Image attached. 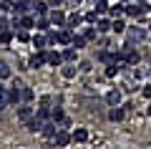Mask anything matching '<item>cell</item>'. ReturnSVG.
Returning a JSON list of instances; mask_svg holds the SVG:
<instances>
[{"mask_svg":"<svg viewBox=\"0 0 151 149\" xmlns=\"http://www.w3.org/2000/svg\"><path fill=\"white\" fill-rule=\"evenodd\" d=\"M126 13H129L131 18H141L144 13H149V3H146V0H136V3H129V5H126Z\"/></svg>","mask_w":151,"mask_h":149,"instance_id":"6da1fadb","label":"cell"},{"mask_svg":"<svg viewBox=\"0 0 151 149\" xmlns=\"http://www.w3.org/2000/svg\"><path fill=\"white\" fill-rule=\"evenodd\" d=\"M53 142H55V147H68V144L73 142V134H68L63 126H60V129H58V134L53 137Z\"/></svg>","mask_w":151,"mask_h":149,"instance_id":"7a4b0ae2","label":"cell"},{"mask_svg":"<svg viewBox=\"0 0 151 149\" xmlns=\"http://www.w3.org/2000/svg\"><path fill=\"white\" fill-rule=\"evenodd\" d=\"M58 121H53V119H50V121H43V129H40V134H43L45 139H53L55 134H58Z\"/></svg>","mask_w":151,"mask_h":149,"instance_id":"3957f363","label":"cell"},{"mask_svg":"<svg viewBox=\"0 0 151 149\" xmlns=\"http://www.w3.org/2000/svg\"><path fill=\"white\" fill-rule=\"evenodd\" d=\"M43 63H48V53H45V51H38L35 56H30V61H28V68H40Z\"/></svg>","mask_w":151,"mask_h":149,"instance_id":"277c9868","label":"cell"},{"mask_svg":"<svg viewBox=\"0 0 151 149\" xmlns=\"http://www.w3.org/2000/svg\"><path fill=\"white\" fill-rule=\"evenodd\" d=\"M126 36H129V43H139V41H144V38H146V31L131 25V28H126Z\"/></svg>","mask_w":151,"mask_h":149,"instance_id":"5b68a950","label":"cell"},{"mask_svg":"<svg viewBox=\"0 0 151 149\" xmlns=\"http://www.w3.org/2000/svg\"><path fill=\"white\" fill-rule=\"evenodd\" d=\"M48 20H50V25H65V23H68V18H65V13H60L58 8H55V10L48 13Z\"/></svg>","mask_w":151,"mask_h":149,"instance_id":"8992f818","label":"cell"},{"mask_svg":"<svg viewBox=\"0 0 151 149\" xmlns=\"http://www.w3.org/2000/svg\"><path fill=\"white\" fill-rule=\"evenodd\" d=\"M121 99H124V94H121L119 89H113V91L106 94V104L108 106H121Z\"/></svg>","mask_w":151,"mask_h":149,"instance_id":"52a82bcc","label":"cell"},{"mask_svg":"<svg viewBox=\"0 0 151 149\" xmlns=\"http://www.w3.org/2000/svg\"><path fill=\"white\" fill-rule=\"evenodd\" d=\"M58 43H60V46H70V43H73V28H63V31H58Z\"/></svg>","mask_w":151,"mask_h":149,"instance_id":"ba28073f","label":"cell"},{"mask_svg":"<svg viewBox=\"0 0 151 149\" xmlns=\"http://www.w3.org/2000/svg\"><path fill=\"white\" fill-rule=\"evenodd\" d=\"M33 3H35V0H18L15 3V13L18 15H25L28 10H33Z\"/></svg>","mask_w":151,"mask_h":149,"instance_id":"9c48e42d","label":"cell"},{"mask_svg":"<svg viewBox=\"0 0 151 149\" xmlns=\"http://www.w3.org/2000/svg\"><path fill=\"white\" fill-rule=\"evenodd\" d=\"M8 99H10V106H13V104H20L23 101V89H18V86L8 89Z\"/></svg>","mask_w":151,"mask_h":149,"instance_id":"30bf717a","label":"cell"},{"mask_svg":"<svg viewBox=\"0 0 151 149\" xmlns=\"http://www.w3.org/2000/svg\"><path fill=\"white\" fill-rule=\"evenodd\" d=\"M25 129L28 132H40V129H43V121L38 116H30V119H25Z\"/></svg>","mask_w":151,"mask_h":149,"instance_id":"8fae6325","label":"cell"},{"mask_svg":"<svg viewBox=\"0 0 151 149\" xmlns=\"http://www.w3.org/2000/svg\"><path fill=\"white\" fill-rule=\"evenodd\" d=\"M30 43L38 48V51H43V48L48 46V36H40V33H38V36H33V38H30Z\"/></svg>","mask_w":151,"mask_h":149,"instance_id":"7c38bea8","label":"cell"},{"mask_svg":"<svg viewBox=\"0 0 151 149\" xmlns=\"http://www.w3.org/2000/svg\"><path fill=\"white\" fill-rule=\"evenodd\" d=\"M111 25H113V18H111V20H108V18H98V23H96L98 33H108V31H111Z\"/></svg>","mask_w":151,"mask_h":149,"instance_id":"4fadbf2b","label":"cell"},{"mask_svg":"<svg viewBox=\"0 0 151 149\" xmlns=\"http://www.w3.org/2000/svg\"><path fill=\"white\" fill-rule=\"evenodd\" d=\"M48 5L50 3H40V0H35V3H33V13H38V15H48Z\"/></svg>","mask_w":151,"mask_h":149,"instance_id":"5bb4252c","label":"cell"},{"mask_svg":"<svg viewBox=\"0 0 151 149\" xmlns=\"http://www.w3.org/2000/svg\"><path fill=\"white\" fill-rule=\"evenodd\" d=\"M10 106V99H8V89L5 86H0V111H5Z\"/></svg>","mask_w":151,"mask_h":149,"instance_id":"9a60e30c","label":"cell"},{"mask_svg":"<svg viewBox=\"0 0 151 149\" xmlns=\"http://www.w3.org/2000/svg\"><path fill=\"white\" fill-rule=\"evenodd\" d=\"M76 56H78V48H76V46H68V48L63 51V61H68V63H73Z\"/></svg>","mask_w":151,"mask_h":149,"instance_id":"2e32d148","label":"cell"},{"mask_svg":"<svg viewBox=\"0 0 151 149\" xmlns=\"http://www.w3.org/2000/svg\"><path fill=\"white\" fill-rule=\"evenodd\" d=\"M124 116H126V111H124V109H119V106H113L111 111H108V119H111V121H121Z\"/></svg>","mask_w":151,"mask_h":149,"instance_id":"e0dca14e","label":"cell"},{"mask_svg":"<svg viewBox=\"0 0 151 149\" xmlns=\"http://www.w3.org/2000/svg\"><path fill=\"white\" fill-rule=\"evenodd\" d=\"M98 61H103V63H116L119 56H116V53H108V51H101V53H98Z\"/></svg>","mask_w":151,"mask_h":149,"instance_id":"ac0fdd59","label":"cell"},{"mask_svg":"<svg viewBox=\"0 0 151 149\" xmlns=\"http://www.w3.org/2000/svg\"><path fill=\"white\" fill-rule=\"evenodd\" d=\"M48 63H50V66H60V63H63V53L50 51V53H48Z\"/></svg>","mask_w":151,"mask_h":149,"instance_id":"d6986e66","label":"cell"},{"mask_svg":"<svg viewBox=\"0 0 151 149\" xmlns=\"http://www.w3.org/2000/svg\"><path fill=\"white\" fill-rule=\"evenodd\" d=\"M35 116L40 119V121H48V119H50V109H48V104H43V106L38 109V111H35Z\"/></svg>","mask_w":151,"mask_h":149,"instance_id":"ffe728a7","label":"cell"},{"mask_svg":"<svg viewBox=\"0 0 151 149\" xmlns=\"http://www.w3.org/2000/svg\"><path fill=\"white\" fill-rule=\"evenodd\" d=\"M73 142H78V144L88 142V132H86V129H76V132H73Z\"/></svg>","mask_w":151,"mask_h":149,"instance_id":"44dd1931","label":"cell"},{"mask_svg":"<svg viewBox=\"0 0 151 149\" xmlns=\"http://www.w3.org/2000/svg\"><path fill=\"white\" fill-rule=\"evenodd\" d=\"M126 28H129V25H126L121 18H113V25H111V31H113V33H126Z\"/></svg>","mask_w":151,"mask_h":149,"instance_id":"7402d4cb","label":"cell"},{"mask_svg":"<svg viewBox=\"0 0 151 149\" xmlns=\"http://www.w3.org/2000/svg\"><path fill=\"white\" fill-rule=\"evenodd\" d=\"M108 13H111V18H121V15L126 13V5H121V3H116V5H111V10H108Z\"/></svg>","mask_w":151,"mask_h":149,"instance_id":"603a6c76","label":"cell"},{"mask_svg":"<svg viewBox=\"0 0 151 149\" xmlns=\"http://www.w3.org/2000/svg\"><path fill=\"white\" fill-rule=\"evenodd\" d=\"M35 28H38V31H48V28H50L48 15H40V18H38V20H35Z\"/></svg>","mask_w":151,"mask_h":149,"instance_id":"cb8c5ba5","label":"cell"},{"mask_svg":"<svg viewBox=\"0 0 151 149\" xmlns=\"http://www.w3.org/2000/svg\"><path fill=\"white\" fill-rule=\"evenodd\" d=\"M50 119H53V121H63V119H65V114H63V109H60V106H55V109H50Z\"/></svg>","mask_w":151,"mask_h":149,"instance_id":"d4e9b609","label":"cell"},{"mask_svg":"<svg viewBox=\"0 0 151 149\" xmlns=\"http://www.w3.org/2000/svg\"><path fill=\"white\" fill-rule=\"evenodd\" d=\"M33 116V109L30 106H20L18 109V119H20V121H25V119H30Z\"/></svg>","mask_w":151,"mask_h":149,"instance_id":"484cf974","label":"cell"},{"mask_svg":"<svg viewBox=\"0 0 151 149\" xmlns=\"http://www.w3.org/2000/svg\"><path fill=\"white\" fill-rule=\"evenodd\" d=\"M20 28H28V31H33V28H35V20H33V18L25 13V15L20 18Z\"/></svg>","mask_w":151,"mask_h":149,"instance_id":"4316f807","label":"cell"},{"mask_svg":"<svg viewBox=\"0 0 151 149\" xmlns=\"http://www.w3.org/2000/svg\"><path fill=\"white\" fill-rule=\"evenodd\" d=\"M96 10H98V15H106L111 8H108V0H98L96 3Z\"/></svg>","mask_w":151,"mask_h":149,"instance_id":"83f0119b","label":"cell"},{"mask_svg":"<svg viewBox=\"0 0 151 149\" xmlns=\"http://www.w3.org/2000/svg\"><path fill=\"white\" fill-rule=\"evenodd\" d=\"M83 20H86V18H81V15H78V13H73V15L68 18V28H76V25H81Z\"/></svg>","mask_w":151,"mask_h":149,"instance_id":"f1b7e54d","label":"cell"},{"mask_svg":"<svg viewBox=\"0 0 151 149\" xmlns=\"http://www.w3.org/2000/svg\"><path fill=\"white\" fill-rule=\"evenodd\" d=\"M83 36H86L88 41H96V36H98V28H93L91 23H88V28H86V31H83Z\"/></svg>","mask_w":151,"mask_h":149,"instance_id":"f546056e","label":"cell"},{"mask_svg":"<svg viewBox=\"0 0 151 149\" xmlns=\"http://www.w3.org/2000/svg\"><path fill=\"white\" fill-rule=\"evenodd\" d=\"M76 71H78L76 66H63V68H60V73H63V78H73Z\"/></svg>","mask_w":151,"mask_h":149,"instance_id":"4dcf8cb0","label":"cell"},{"mask_svg":"<svg viewBox=\"0 0 151 149\" xmlns=\"http://www.w3.org/2000/svg\"><path fill=\"white\" fill-rule=\"evenodd\" d=\"M15 38H18V41H23V43H25V41H30V33H28V28H18Z\"/></svg>","mask_w":151,"mask_h":149,"instance_id":"1f68e13d","label":"cell"},{"mask_svg":"<svg viewBox=\"0 0 151 149\" xmlns=\"http://www.w3.org/2000/svg\"><path fill=\"white\" fill-rule=\"evenodd\" d=\"M86 41H88V38L81 33V36H73V43H70V46H76V48H83V46H86Z\"/></svg>","mask_w":151,"mask_h":149,"instance_id":"d6a6232c","label":"cell"},{"mask_svg":"<svg viewBox=\"0 0 151 149\" xmlns=\"http://www.w3.org/2000/svg\"><path fill=\"white\" fill-rule=\"evenodd\" d=\"M0 43H13V31H0Z\"/></svg>","mask_w":151,"mask_h":149,"instance_id":"836d02e7","label":"cell"},{"mask_svg":"<svg viewBox=\"0 0 151 149\" xmlns=\"http://www.w3.org/2000/svg\"><path fill=\"white\" fill-rule=\"evenodd\" d=\"M0 78H3V81H5V78H10V66H8L5 61L0 63Z\"/></svg>","mask_w":151,"mask_h":149,"instance_id":"e575fe53","label":"cell"},{"mask_svg":"<svg viewBox=\"0 0 151 149\" xmlns=\"http://www.w3.org/2000/svg\"><path fill=\"white\" fill-rule=\"evenodd\" d=\"M98 18H101V15H98V10L86 13V23H91V25H96V23H98Z\"/></svg>","mask_w":151,"mask_h":149,"instance_id":"d590c367","label":"cell"},{"mask_svg":"<svg viewBox=\"0 0 151 149\" xmlns=\"http://www.w3.org/2000/svg\"><path fill=\"white\" fill-rule=\"evenodd\" d=\"M10 25H13V20H10V18H5L3 13H0V31H8Z\"/></svg>","mask_w":151,"mask_h":149,"instance_id":"8d00e7d4","label":"cell"},{"mask_svg":"<svg viewBox=\"0 0 151 149\" xmlns=\"http://www.w3.org/2000/svg\"><path fill=\"white\" fill-rule=\"evenodd\" d=\"M13 5H15V0H0V13H5V10H10Z\"/></svg>","mask_w":151,"mask_h":149,"instance_id":"74e56055","label":"cell"},{"mask_svg":"<svg viewBox=\"0 0 151 149\" xmlns=\"http://www.w3.org/2000/svg\"><path fill=\"white\" fill-rule=\"evenodd\" d=\"M30 99H33V89L25 86V89H23V101H30Z\"/></svg>","mask_w":151,"mask_h":149,"instance_id":"f35d334b","label":"cell"},{"mask_svg":"<svg viewBox=\"0 0 151 149\" xmlns=\"http://www.w3.org/2000/svg\"><path fill=\"white\" fill-rule=\"evenodd\" d=\"M144 96H146V99H149V101H151V84H149V86H146V89H144Z\"/></svg>","mask_w":151,"mask_h":149,"instance_id":"ab89813d","label":"cell"},{"mask_svg":"<svg viewBox=\"0 0 151 149\" xmlns=\"http://www.w3.org/2000/svg\"><path fill=\"white\" fill-rule=\"evenodd\" d=\"M68 3H70V5H81L83 0H68Z\"/></svg>","mask_w":151,"mask_h":149,"instance_id":"60d3db41","label":"cell"},{"mask_svg":"<svg viewBox=\"0 0 151 149\" xmlns=\"http://www.w3.org/2000/svg\"><path fill=\"white\" fill-rule=\"evenodd\" d=\"M50 5H60V3H63V0H48Z\"/></svg>","mask_w":151,"mask_h":149,"instance_id":"b9f144b4","label":"cell"},{"mask_svg":"<svg viewBox=\"0 0 151 149\" xmlns=\"http://www.w3.org/2000/svg\"><path fill=\"white\" fill-rule=\"evenodd\" d=\"M146 114H149V116H151V104H149V111H146Z\"/></svg>","mask_w":151,"mask_h":149,"instance_id":"7bdbcfd3","label":"cell"},{"mask_svg":"<svg viewBox=\"0 0 151 149\" xmlns=\"http://www.w3.org/2000/svg\"><path fill=\"white\" fill-rule=\"evenodd\" d=\"M149 13H151V3H149Z\"/></svg>","mask_w":151,"mask_h":149,"instance_id":"ee69618b","label":"cell"},{"mask_svg":"<svg viewBox=\"0 0 151 149\" xmlns=\"http://www.w3.org/2000/svg\"><path fill=\"white\" fill-rule=\"evenodd\" d=\"M149 33H151V23H149Z\"/></svg>","mask_w":151,"mask_h":149,"instance_id":"f6af8a7d","label":"cell"}]
</instances>
